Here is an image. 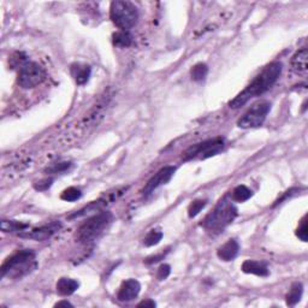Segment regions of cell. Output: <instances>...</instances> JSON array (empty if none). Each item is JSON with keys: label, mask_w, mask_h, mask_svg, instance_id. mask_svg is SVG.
<instances>
[{"label": "cell", "mask_w": 308, "mask_h": 308, "mask_svg": "<svg viewBox=\"0 0 308 308\" xmlns=\"http://www.w3.org/2000/svg\"><path fill=\"white\" fill-rule=\"evenodd\" d=\"M280 72H282V63H280V62H274V63L268 65L244 92H241L235 99L231 100L229 102L230 108H241L250 99L262 96L265 92H268L272 86L276 84Z\"/></svg>", "instance_id": "6da1fadb"}, {"label": "cell", "mask_w": 308, "mask_h": 308, "mask_svg": "<svg viewBox=\"0 0 308 308\" xmlns=\"http://www.w3.org/2000/svg\"><path fill=\"white\" fill-rule=\"evenodd\" d=\"M35 268H36L35 253L29 250H26L17 252L14 256L8 258L2 265L0 271H2V278H20L32 272Z\"/></svg>", "instance_id": "7a4b0ae2"}, {"label": "cell", "mask_w": 308, "mask_h": 308, "mask_svg": "<svg viewBox=\"0 0 308 308\" xmlns=\"http://www.w3.org/2000/svg\"><path fill=\"white\" fill-rule=\"evenodd\" d=\"M238 216V208L228 199L218 202L216 208L204 220L202 226L210 231H220L234 222Z\"/></svg>", "instance_id": "3957f363"}, {"label": "cell", "mask_w": 308, "mask_h": 308, "mask_svg": "<svg viewBox=\"0 0 308 308\" xmlns=\"http://www.w3.org/2000/svg\"><path fill=\"white\" fill-rule=\"evenodd\" d=\"M112 220L110 212H102L86 220L77 230V238L82 244H90L96 241Z\"/></svg>", "instance_id": "277c9868"}, {"label": "cell", "mask_w": 308, "mask_h": 308, "mask_svg": "<svg viewBox=\"0 0 308 308\" xmlns=\"http://www.w3.org/2000/svg\"><path fill=\"white\" fill-rule=\"evenodd\" d=\"M110 17L118 28L123 29V30H128L136 24L138 14V10L132 2L117 0V2H114L111 4Z\"/></svg>", "instance_id": "5b68a950"}, {"label": "cell", "mask_w": 308, "mask_h": 308, "mask_svg": "<svg viewBox=\"0 0 308 308\" xmlns=\"http://www.w3.org/2000/svg\"><path fill=\"white\" fill-rule=\"evenodd\" d=\"M46 80V71L41 65L34 62H26L20 65L17 82L24 90L38 87Z\"/></svg>", "instance_id": "8992f818"}, {"label": "cell", "mask_w": 308, "mask_h": 308, "mask_svg": "<svg viewBox=\"0 0 308 308\" xmlns=\"http://www.w3.org/2000/svg\"><path fill=\"white\" fill-rule=\"evenodd\" d=\"M224 148V140L220 138H213V140H208L201 144H194V146L189 147L188 150L183 153V159L184 160H190V159L200 158V159H207L210 156H216Z\"/></svg>", "instance_id": "52a82bcc"}, {"label": "cell", "mask_w": 308, "mask_h": 308, "mask_svg": "<svg viewBox=\"0 0 308 308\" xmlns=\"http://www.w3.org/2000/svg\"><path fill=\"white\" fill-rule=\"evenodd\" d=\"M271 110V104L268 102H258L253 105V108L248 110L244 114V117L238 122V126L242 129H250L260 126L265 122L266 116Z\"/></svg>", "instance_id": "ba28073f"}, {"label": "cell", "mask_w": 308, "mask_h": 308, "mask_svg": "<svg viewBox=\"0 0 308 308\" xmlns=\"http://www.w3.org/2000/svg\"><path fill=\"white\" fill-rule=\"evenodd\" d=\"M174 171H176V168L174 166H166L162 168L160 171H158L152 178L148 180V183L144 189V195L150 194V192H152L154 189L158 188V186L166 184L168 180L172 178Z\"/></svg>", "instance_id": "9c48e42d"}, {"label": "cell", "mask_w": 308, "mask_h": 308, "mask_svg": "<svg viewBox=\"0 0 308 308\" xmlns=\"http://www.w3.org/2000/svg\"><path fill=\"white\" fill-rule=\"evenodd\" d=\"M60 223L53 222L51 224L36 228V229H32V231H26V232L22 234L20 236H26V238L36 240V241H45V240L51 238L53 234L57 232V231L60 229Z\"/></svg>", "instance_id": "30bf717a"}, {"label": "cell", "mask_w": 308, "mask_h": 308, "mask_svg": "<svg viewBox=\"0 0 308 308\" xmlns=\"http://www.w3.org/2000/svg\"><path fill=\"white\" fill-rule=\"evenodd\" d=\"M141 286L140 283L136 280H124L120 286V292H118L117 298L122 302H129L132 301L134 298H138V295L140 294Z\"/></svg>", "instance_id": "8fae6325"}, {"label": "cell", "mask_w": 308, "mask_h": 308, "mask_svg": "<svg viewBox=\"0 0 308 308\" xmlns=\"http://www.w3.org/2000/svg\"><path fill=\"white\" fill-rule=\"evenodd\" d=\"M240 250V246L235 240H229L226 244H224L219 248L217 252V256L219 259H222L223 262H231V260L235 259L238 256Z\"/></svg>", "instance_id": "7c38bea8"}, {"label": "cell", "mask_w": 308, "mask_h": 308, "mask_svg": "<svg viewBox=\"0 0 308 308\" xmlns=\"http://www.w3.org/2000/svg\"><path fill=\"white\" fill-rule=\"evenodd\" d=\"M292 68L298 75H304L308 70V52L306 48H302L296 52L292 59Z\"/></svg>", "instance_id": "4fadbf2b"}, {"label": "cell", "mask_w": 308, "mask_h": 308, "mask_svg": "<svg viewBox=\"0 0 308 308\" xmlns=\"http://www.w3.org/2000/svg\"><path fill=\"white\" fill-rule=\"evenodd\" d=\"M90 68L84 64H72L71 65V75L75 78L77 84H87L90 77Z\"/></svg>", "instance_id": "5bb4252c"}, {"label": "cell", "mask_w": 308, "mask_h": 308, "mask_svg": "<svg viewBox=\"0 0 308 308\" xmlns=\"http://www.w3.org/2000/svg\"><path fill=\"white\" fill-rule=\"evenodd\" d=\"M242 271L244 274H256V276L265 277L268 274V268H266L265 264L254 262V260H246L242 264Z\"/></svg>", "instance_id": "9a60e30c"}, {"label": "cell", "mask_w": 308, "mask_h": 308, "mask_svg": "<svg viewBox=\"0 0 308 308\" xmlns=\"http://www.w3.org/2000/svg\"><path fill=\"white\" fill-rule=\"evenodd\" d=\"M78 282L70 278H60L57 283V292L60 295L68 296L74 294L78 289Z\"/></svg>", "instance_id": "2e32d148"}, {"label": "cell", "mask_w": 308, "mask_h": 308, "mask_svg": "<svg viewBox=\"0 0 308 308\" xmlns=\"http://www.w3.org/2000/svg\"><path fill=\"white\" fill-rule=\"evenodd\" d=\"M29 225L24 223L14 220H2V230L4 232H18L20 235L24 234L28 230Z\"/></svg>", "instance_id": "e0dca14e"}, {"label": "cell", "mask_w": 308, "mask_h": 308, "mask_svg": "<svg viewBox=\"0 0 308 308\" xmlns=\"http://www.w3.org/2000/svg\"><path fill=\"white\" fill-rule=\"evenodd\" d=\"M114 45L118 47H129L132 44V35L128 30H120L114 34Z\"/></svg>", "instance_id": "ac0fdd59"}, {"label": "cell", "mask_w": 308, "mask_h": 308, "mask_svg": "<svg viewBox=\"0 0 308 308\" xmlns=\"http://www.w3.org/2000/svg\"><path fill=\"white\" fill-rule=\"evenodd\" d=\"M302 292H304V288H302L301 283L292 284L289 294L286 295V304H288L289 306H294V304H298V302L301 300Z\"/></svg>", "instance_id": "d6986e66"}, {"label": "cell", "mask_w": 308, "mask_h": 308, "mask_svg": "<svg viewBox=\"0 0 308 308\" xmlns=\"http://www.w3.org/2000/svg\"><path fill=\"white\" fill-rule=\"evenodd\" d=\"M252 195H253V192H252L250 189H248L246 186H238L234 189L232 200L238 201V202H244V201L250 199Z\"/></svg>", "instance_id": "ffe728a7"}, {"label": "cell", "mask_w": 308, "mask_h": 308, "mask_svg": "<svg viewBox=\"0 0 308 308\" xmlns=\"http://www.w3.org/2000/svg\"><path fill=\"white\" fill-rule=\"evenodd\" d=\"M207 74H208V68H207V65L204 63L196 64L195 66H192V69L190 71L192 78L196 82L204 81V80L206 78Z\"/></svg>", "instance_id": "44dd1931"}, {"label": "cell", "mask_w": 308, "mask_h": 308, "mask_svg": "<svg viewBox=\"0 0 308 308\" xmlns=\"http://www.w3.org/2000/svg\"><path fill=\"white\" fill-rule=\"evenodd\" d=\"M81 196H82L81 190L75 188V186H70V188L65 189V190L62 192V195H60L62 200L69 201V202H72V201L78 200Z\"/></svg>", "instance_id": "7402d4cb"}, {"label": "cell", "mask_w": 308, "mask_h": 308, "mask_svg": "<svg viewBox=\"0 0 308 308\" xmlns=\"http://www.w3.org/2000/svg\"><path fill=\"white\" fill-rule=\"evenodd\" d=\"M162 238V232L160 230H150L147 234V236L144 240V244L147 247H152V246L158 244Z\"/></svg>", "instance_id": "603a6c76"}, {"label": "cell", "mask_w": 308, "mask_h": 308, "mask_svg": "<svg viewBox=\"0 0 308 308\" xmlns=\"http://www.w3.org/2000/svg\"><path fill=\"white\" fill-rule=\"evenodd\" d=\"M207 201L206 200H195L189 205L188 207V216L190 218L196 217L198 214L201 212V210L206 206Z\"/></svg>", "instance_id": "cb8c5ba5"}, {"label": "cell", "mask_w": 308, "mask_h": 308, "mask_svg": "<svg viewBox=\"0 0 308 308\" xmlns=\"http://www.w3.org/2000/svg\"><path fill=\"white\" fill-rule=\"evenodd\" d=\"M307 216H304V218H302L300 226H298V231H296V235H298V238L301 240V241L307 242L308 240V231H307Z\"/></svg>", "instance_id": "d4e9b609"}, {"label": "cell", "mask_w": 308, "mask_h": 308, "mask_svg": "<svg viewBox=\"0 0 308 308\" xmlns=\"http://www.w3.org/2000/svg\"><path fill=\"white\" fill-rule=\"evenodd\" d=\"M70 166H71L70 162H59V164H54L53 166L47 168V172L60 174V172H64V171H66Z\"/></svg>", "instance_id": "484cf974"}, {"label": "cell", "mask_w": 308, "mask_h": 308, "mask_svg": "<svg viewBox=\"0 0 308 308\" xmlns=\"http://www.w3.org/2000/svg\"><path fill=\"white\" fill-rule=\"evenodd\" d=\"M170 272H171L170 266L166 265V264H164V265H162L160 268H159L158 274H156V277H158V280H166V278L168 277Z\"/></svg>", "instance_id": "4316f807"}, {"label": "cell", "mask_w": 308, "mask_h": 308, "mask_svg": "<svg viewBox=\"0 0 308 308\" xmlns=\"http://www.w3.org/2000/svg\"><path fill=\"white\" fill-rule=\"evenodd\" d=\"M52 186V180H40V182H38L36 184H35V189H38V190H46V189H48L50 186Z\"/></svg>", "instance_id": "83f0119b"}, {"label": "cell", "mask_w": 308, "mask_h": 308, "mask_svg": "<svg viewBox=\"0 0 308 308\" xmlns=\"http://www.w3.org/2000/svg\"><path fill=\"white\" fill-rule=\"evenodd\" d=\"M138 306V307H156V302L152 301V300H146V301L140 302Z\"/></svg>", "instance_id": "f1b7e54d"}, {"label": "cell", "mask_w": 308, "mask_h": 308, "mask_svg": "<svg viewBox=\"0 0 308 308\" xmlns=\"http://www.w3.org/2000/svg\"><path fill=\"white\" fill-rule=\"evenodd\" d=\"M164 256H165V254H160V256H152V258H148V259H146V264H153V262H159V260L164 258Z\"/></svg>", "instance_id": "f546056e"}, {"label": "cell", "mask_w": 308, "mask_h": 308, "mask_svg": "<svg viewBox=\"0 0 308 308\" xmlns=\"http://www.w3.org/2000/svg\"><path fill=\"white\" fill-rule=\"evenodd\" d=\"M62 306H71L72 307V304H70V302H68V301H60V302H58L57 304H56V307H62Z\"/></svg>", "instance_id": "4dcf8cb0"}]
</instances>
